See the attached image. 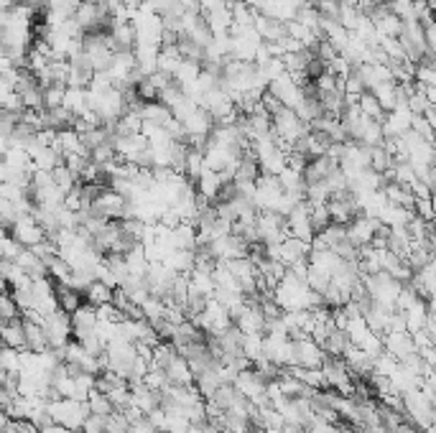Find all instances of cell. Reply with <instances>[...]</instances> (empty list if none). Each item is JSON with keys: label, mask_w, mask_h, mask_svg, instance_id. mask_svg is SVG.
I'll return each instance as SVG.
<instances>
[{"label": "cell", "mask_w": 436, "mask_h": 433, "mask_svg": "<svg viewBox=\"0 0 436 433\" xmlns=\"http://www.w3.org/2000/svg\"><path fill=\"white\" fill-rule=\"evenodd\" d=\"M255 232L263 245H275L281 242L289 230H286V214L281 212H258L255 217Z\"/></svg>", "instance_id": "6da1fadb"}, {"label": "cell", "mask_w": 436, "mask_h": 433, "mask_svg": "<svg viewBox=\"0 0 436 433\" xmlns=\"http://www.w3.org/2000/svg\"><path fill=\"white\" fill-rule=\"evenodd\" d=\"M347 240L357 247V250H363L373 242V237L378 234L380 230V222L378 217H368V214H355L352 220L347 222Z\"/></svg>", "instance_id": "7a4b0ae2"}, {"label": "cell", "mask_w": 436, "mask_h": 433, "mask_svg": "<svg viewBox=\"0 0 436 433\" xmlns=\"http://www.w3.org/2000/svg\"><path fill=\"white\" fill-rule=\"evenodd\" d=\"M8 234H11V237H13V240L18 242L20 247H26V250H28V247L39 245L41 240H46V232H44V230L36 225V220L31 217V214H23V217H18Z\"/></svg>", "instance_id": "3957f363"}, {"label": "cell", "mask_w": 436, "mask_h": 433, "mask_svg": "<svg viewBox=\"0 0 436 433\" xmlns=\"http://www.w3.org/2000/svg\"><path fill=\"white\" fill-rule=\"evenodd\" d=\"M0 339L3 344L15 349V352H23L26 349V337H23V319H11L6 324H0Z\"/></svg>", "instance_id": "277c9868"}, {"label": "cell", "mask_w": 436, "mask_h": 433, "mask_svg": "<svg viewBox=\"0 0 436 433\" xmlns=\"http://www.w3.org/2000/svg\"><path fill=\"white\" fill-rule=\"evenodd\" d=\"M54 296H56V308H59L61 313H67V316L85 303L80 291H74L72 286H61V283H54Z\"/></svg>", "instance_id": "5b68a950"}, {"label": "cell", "mask_w": 436, "mask_h": 433, "mask_svg": "<svg viewBox=\"0 0 436 433\" xmlns=\"http://www.w3.org/2000/svg\"><path fill=\"white\" fill-rule=\"evenodd\" d=\"M113 291L115 288H110L108 283L92 280V283L82 291V299H85V303H89L92 308H100V306H105V303H113Z\"/></svg>", "instance_id": "8992f818"}, {"label": "cell", "mask_w": 436, "mask_h": 433, "mask_svg": "<svg viewBox=\"0 0 436 433\" xmlns=\"http://www.w3.org/2000/svg\"><path fill=\"white\" fill-rule=\"evenodd\" d=\"M357 110H360V115H363V118H368V120L382 123V118H385V113H382L380 102H378L375 94L368 92V89H365V92L360 94V97H357Z\"/></svg>", "instance_id": "52a82bcc"}, {"label": "cell", "mask_w": 436, "mask_h": 433, "mask_svg": "<svg viewBox=\"0 0 436 433\" xmlns=\"http://www.w3.org/2000/svg\"><path fill=\"white\" fill-rule=\"evenodd\" d=\"M51 179H54V184H56V187H59V192H61V194H67L69 189L80 184V179H77V173L69 171V168L64 166V163H59V166H56L54 171H51Z\"/></svg>", "instance_id": "ba28073f"}, {"label": "cell", "mask_w": 436, "mask_h": 433, "mask_svg": "<svg viewBox=\"0 0 436 433\" xmlns=\"http://www.w3.org/2000/svg\"><path fill=\"white\" fill-rule=\"evenodd\" d=\"M18 316H20V306L15 303L11 291H3V294H0V321L6 324V321H11V319H18Z\"/></svg>", "instance_id": "9c48e42d"}, {"label": "cell", "mask_w": 436, "mask_h": 433, "mask_svg": "<svg viewBox=\"0 0 436 433\" xmlns=\"http://www.w3.org/2000/svg\"><path fill=\"white\" fill-rule=\"evenodd\" d=\"M385 3H390V0H373V6H385Z\"/></svg>", "instance_id": "30bf717a"}]
</instances>
